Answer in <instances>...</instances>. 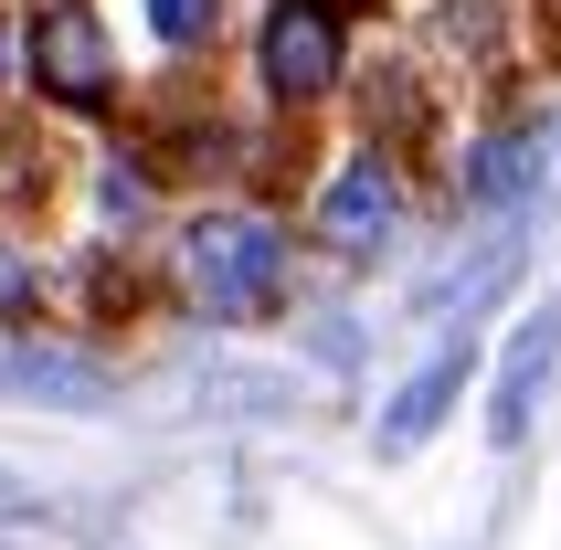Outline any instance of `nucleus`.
I'll use <instances>...</instances> for the list:
<instances>
[{"mask_svg": "<svg viewBox=\"0 0 561 550\" xmlns=\"http://www.w3.org/2000/svg\"><path fill=\"white\" fill-rule=\"evenodd\" d=\"M286 275V233L265 213H202L191 222V297L213 318H265Z\"/></svg>", "mask_w": 561, "mask_h": 550, "instance_id": "f257e3e1", "label": "nucleus"}, {"mask_svg": "<svg viewBox=\"0 0 561 550\" xmlns=\"http://www.w3.org/2000/svg\"><path fill=\"white\" fill-rule=\"evenodd\" d=\"M254 64H265V95H276V106L329 95V75H340V11H329V0H276Z\"/></svg>", "mask_w": 561, "mask_h": 550, "instance_id": "f03ea898", "label": "nucleus"}, {"mask_svg": "<svg viewBox=\"0 0 561 550\" xmlns=\"http://www.w3.org/2000/svg\"><path fill=\"white\" fill-rule=\"evenodd\" d=\"M32 32V85L54 95V106H75V117H95L106 95H117V64H106V32H95V11H43Z\"/></svg>", "mask_w": 561, "mask_h": 550, "instance_id": "7ed1b4c3", "label": "nucleus"}, {"mask_svg": "<svg viewBox=\"0 0 561 550\" xmlns=\"http://www.w3.org/2000/svg\"><path fill=\"white\" fill-rule=\"evenodd\" d=\"M467 370H477V350H467V339H445L435 360H424V370L403 381V392L381 402V456H413V445H424V434H435L445 413H456V392H467Z\"/></svg>", "mask_w": 561, "mask_h": 550, "instance_id": "20e7f679", "label": "nucleus"}, {"mask_svg": "<svg viewBox=\"0 0 561 550\" xmlns=\"http://www.w3.org/2000/svg\"><path fill=\"white\" fill-rule=\"evenodd\" d=\"M392 202H403L392 170H381V159H350L340 181L318 191V244H329V254H371L381 233H392Z\"/></svg>", "mask_w": 561, "mask_h": 550, "instance_id": "39448f33", "label": "nucleus"}, {"mask_svg": "<svg viewBox=\"0 0 561 550\" xmlns=\"http://www.w3.org/2000/svg\"><path fill=\"white\" fill-rule=\"evenodd\" d=\"M551 360H561V297L540 307V318H530L519 339H508V360H499V402H488V434H499V445H519V434H530Z\"/></svg>", "mask_w": 561, "mask_h": 550, "instance_id": "423d86ee", "label": "nucleus"}, {"mask_svg": "<svg viewBox=\"0 0 561 550\" xmlns=\"http://www.w3.org/2000/svg\"><path fill=\"white\" fill-rule=\"evenodd\" d=\"M540 170H551V127H499V138H477V149H467V202L508 213V202H530Z\"/></svg>", "mask_w": 561, "mask_h": 550, "instance_id": "0eeeda50", "label": "nucleus"}, {"mask_svg": "<svg viewBox=\"0 0 561 550\" xmlns=\"http://www.w3.org/2000/svg\"><path fill=\"white\" fill-rule=\"evenodd\" d=\"M149 22H159V43H213L222 0H149Z\"/></svg>", "mask_w": 561, "mask_h": 550, "instance_id": "6e6552de", "label": "nucleus"}, {"mask_svg": "<svg viewBox=\"0 0 561 550\" xmlns=\"http://www.w3.org/2000/svg\"><path fill=\"white\" fill-rule=\"evenodd\" d=\"M11 54H32V43H11V22H0V75H11Z\"/></svg>", "mask_w": 561, "mask_h": 550, "instance_id": "1a4fd4ad", "label": "nucleus"}, {"mask_svg": "<svg viewBox=\"0 0 561 550\" xmlns=\"http://www.w3.org/2000/svg\"><path fill=\"white\" fill-rule=\"evenodd\" d=\"M0 297H11V265H0Z\"/></svg>", "mask_w": 561, "mask_h": 550, "instance_id": "9d476101", "label": "nucleus"}]
</instances>
